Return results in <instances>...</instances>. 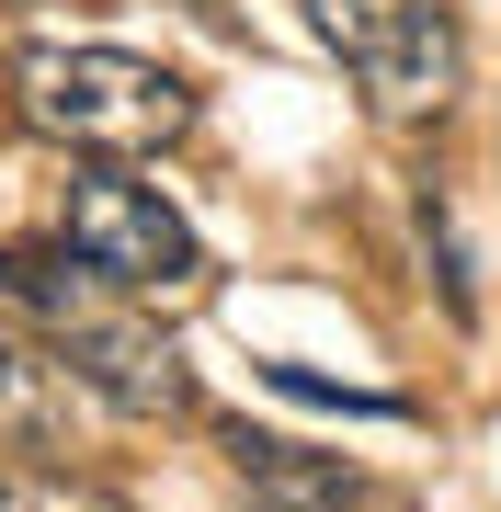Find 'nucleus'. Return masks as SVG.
Here are the masks:
<instances>
[{
    "instance_id": "6e6552de",
    "label": "nucleus",
    "mask_w": 501,
    "mask_h": 512,
    "mask_svg": "<svg viewBox=\"0 0 501 512\" xmlns=\"http://www.w3.org/2000/svg\"><path fill=\"white\" fill-rule=\"evenodd\" d=\"M422 251H433V285H445V319L467 330L479 319V296H467V251H456V217H445V194L422 183Z\"/></svg>"
},
{
    "instance_id": "423d86ee",
    "label": "nucleus",
    "mask_w": 501,
    "mask_h": 512,
    "mask_svg": "<svg viewBox=\"0 0 501 512\" xmlns=\"http://www.w3.org/2000/svg\"><path fill=\"white\" fill-rule=\"evenodd\" d=\"M228 456H240V490L262 512H353L365 501V478H353L342 456H308V444H285V433H228Z\"/></svg>"
},
{
    "instance_id": "1a4fd4ad",
    "label": "nucleus",
    "mask_w": 501,
    "mask_h": 512,
    "mask_svg": "<svg viewBox=\"0 0 501 512\" xmlns=\"http://www.w3.org/2000/svg\"><path fill=\"white\" fill-rule=\"evenodd\" d=\"M285 387V399H319V410H353V421H399L410 399H388V387H331V376H308V365H262Z\"/></svg>"
},
{
    "instance_id": "39448f33",
    "label": "nucleus",
    "mask_w": 501,
    "mask_h": 512,
    "mask_svg": "<svg viewBox=\"0 0 501 512\" xmlns=\"http://www.w3.org/2000/svg\"><path fill=\"white\" fill-rule=\"evenodd\" d=\"M69 399H80V376L57 365L35 330L0 319V444H12V456H46V444H69Z\"/></svg>"
},
{
    "instance_id": "f03ea898",
    "label": "nucleus",
    "mask_w": 501,
    "mask_h": 512,
    "mask_svg": "<svg viewBox=\"0 0 501 512\" xmlns=\"http://www.w3.org/2000/svg\"><path fill=\"white\" fill-rule=\"evenodd\" d=\"M12 114L80 160H160L171 137H194V80L171 57L137 46H23L12 57Z\"/></svg>"
},
{
    "instance_id": "0eeeda50",
    "label": "nucleus",
    "mask_w": 501,
    "mask_h": 512,
    "mask_svg": "<svg viewBox=\"0 0 501 512\" xmlns=\"http://www.w3.org/2000/svg\"><path fill=\"white\" fill-rule=\"evenodd\" d=\"M0 512H126L92 478H57V467H0Z\"/></svg>"
},
{
    "instance_id": "20e7f679",
    "label": "nucleus",
    "mask_w": 501,
    "mask_h": 512,
    "mask_svg": "<svg viewBox=\"0 0 501 512\" xmlns=\"http://www.w3.org/2000/svg\"><path fill=\"white\" fill-rule=\"evenodd\" d=\"M297 23L353 69L376 126H445L456 69H467L445 0H297Z\"/></svg>"
},
{
    "instance_id": "f257e3e1",
    "label": "nucleus",
    "mask_w": 501,
    "mask_h": 512,
    "mask_svg": "<svg viewBox=\"0 0 501 512\" xmlns=\"http://www.w3.org/2000/svg\"><path fill=\"white\" fill-rule=\"evenodd\" d=\"M0 308L35 319V342H46L80 387H92L103 410H137V421L194 410V376L171 365L160 319H149V308H126L103 274H80L69 251H0Z\"/></svg>"
},
{
    "instance_id": "7ed1b4c3",
    "label": "nucleus",
    "mask_w": 501,
    "mask_h": 512,
    "mask_svg": "<svg viewBox=\"0 0 501 512\" xmlns=\"http://www.w3.org/2000/svg\"><path fill=\"white\" fill-rule=\"evenodd\" d=\"M57 251L80 262V274H103L126 308H194L205 296V239L183 228V205L160 183H137V171H80L69 205H57Z\"/></svg>"
}]
</instances>
